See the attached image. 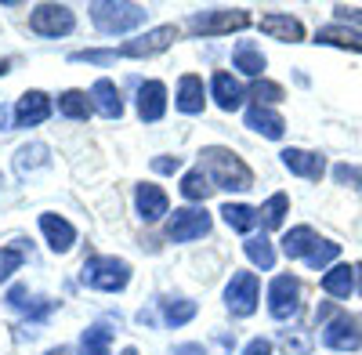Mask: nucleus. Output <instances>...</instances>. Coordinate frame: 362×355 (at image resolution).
Returning a JSON list of instances; mask_svg holds the SVG:
<instances>
[{
  "label": "nucleus",
  "mask_w": 362,
  "mask_h": 355,
  "mask_svg": "<svg viewBox=\"0 0 362 355\" xmlns=\"http://www.w3.org/2000/svg\"><path fill=\"white\" fill-rule=\"evenodd\" d=\"M170 355H206V348H203V344H196V341H185V344H174V348H170Z\"/></svg>",
  "instance_id": "42"
},
{
  "label": "nucleus",
  "mask_w": 362,
  "mask_h": 355,
  "mask_svg": "<svg viewBox=\"0 0 362 355\" xmlns=\"http://www.w3.org/2000/svg\"><path fill=\"white\" fill-rule=\"evenodd\" d=\"M254 18L247 8H210V11H196L189 18V29L196 37H225V33H239L247 29Z\"/></svg>",
  "instance_id": "4"
},
{
  "label": "nucleus",
  "mask_w": 362,
  "mask_h": 355,
  "mask_svg": "<svg viewBox=\"0 0 362 355\" xmlns=\"http://www.w3.org/2000/svg\"><path fill=\"white\" fill-rule=\"evenodd\" d=\"M257 301H261V279H257V272H232V279L225 286V308L235 319H247V315L257 312Z\"/></svg>",
  "instance_id": "6"
},
{
  "label": "nucleus",
  "mask_w": 362,
  "mask_h": 355,
  "mask_svg": "<svg viewBox=\"0 0 362 355\" xmlns=\"http://www.w3.org/2000/svg\"><path fill=\"white\" fill-rule=\"evenodd\" d=\"M319 330H322V344L329 351H358L362 348V315L358 312H337Z\"/></svg>",
  "instance_id": "5"
},
{
  "label": "nucleus",
  "mask_w": 362,
  "mask_h": 355,
  "mask_svg": "<svg viewBox=\"0 0 362 355\" xmlns=\"http://www.w3.org/2000/svg\"><path fill=\"white\" fill-rule=\"evenodd\" d=\"M283 344H286V351H293V355H308V348H312L308 337H290V334L283 337Z\"/></svg>",
  "instance_id": "41"
},
{
  "label": "nucleus",
  "mask_w": 362,
  "mask_h": 355,
  "mask_svg": "<svg viewBox=\"0 0 362 355\" xmlns=\"http://www.w3.org/2000/svg\"><path fill=\"white\" fill-rule=\"evenodd\" d=\"M337 254H341V243H334V240H319V247L305 257V264H308L312 272H326V269H334Z\"/></svg>",
  "instance_id": "33"
},
{
  "label": "nucleus",
  "mask_w": 362,
  "mask_h": 355,
  "mask_svg": "<svg viewBox=\"0 0 362 355\" xmlns=\"http://www.w3.org/2000/svg\"><path fill=\"white\" fill-rule=\"evenodd\" d=\"M199 167L206 170L210 182H214V189H225V192L254 189V170L232 149H225V145H206V149L199 153Z\"/></svg>",
  "instance_id": "1"
},
{
  "label": "nucleus",
  "mask_w": 362,
  "mask_h": 355,
  "mask_svg": "<svg viewBox=\"0 0 362 355\" xmlns=\"http://www.w3.org/2000/svg\"><path fill=\"white\" fill-rule=\"evenodd\" d=\"M210 232V214L203 206H181L167 218V240L170 243H192V240H203Z\"/></svg>",
  "instance_id": "9"
},
{
  "label": "nucleus",
  "mask_w": 362,
  "mask_h": 355,
  "mask_svg": "<svg viewBox=\"0 0 362 355\" xmlns=\"http://www.w3.org/2000/svg\"><path fill=\"white\" fill-rule=\"evenodd\" d=\"M290 214V196L286 192H272L261 206V228H279L283 218Z\"/></svg>",
  "instance_id": "31"
},
{
  "label": "nucleus",
  "mask_w": 362,
  "mask_h": 355,
  "mask_svg": "<svg viewBox=\"0 0 362 355\" xmlns=\"http://www.w3.org/2000/svg\"><path fill=\"white\" fill-rule=\"evenodd\" d=\"M51 98L44 95V91H25L22 98H18V105H15V127H22V131H29V127H40L47 116H51Z\"/></svg>",
  "instance_id": "14"
},
{
  "label": "nucleus",
  "mask_w": 362,
  "mask_h": 355,
  "mask_svg": "<svg viewBox=\"0 0 362 355\" xmlns=\"http://www.w3.org/2000/svg\"><path fill=\"white\" fill-rule=\"evenodd\" d=\"M334 178H337L341 185H351V189H355V185L362 182V170H358V167H348V163H341V167H334Z\"/></svg>",
  "instance_id": "37"
},
{
  "label": "nucleus",
  "mask_w": 362,
  "mask_h": 355,
  "mask_svg": "<svg viewBox=\"0 0 362 355\" xmlns=\"http://www.w3.org/2000/svg\"><path fill=\"white\" fill-rule=\"evenodd\" d=\"M239 355H272V341L268 337H254V341L243 344V351H239Z\"/></svg>",
  "instance_id": "38"
},
{
  "label": "nucleus",
  "mask_w": 362,
  "mask_h": 355,
  "mask_svg": "<svg viewBox=\"0 0 362 355\" xmlns=\"http://www.w3.org/2000/svg\"><path fill=\"white\" fill-rule=\"evenodd\" d=\"M243 250H247V257L257 264L261 272H272V264H276V247L268 243L264 232H261V235H250V240L243 243Z\"/></svg>",
  "instance_id": "30"
},
{
  "label": "nucleus",
  "mask_w": 362,
  "mask_h": 355,
  "mask_svg": "<svg viewBox=\"0 0 362 355\" xmlns=\"http://www.w3.org/2000/svg\"><path fill=\"white\" fill-rule=\"evenodd\" d=\"M0 131H8V105H0Z\"/></svg>",
  "instance_id": "43"
},
{
  "label": "nucleus",
  "mask_w": 362,
  "mask_h": 355,
  "mask_svg": "<svg viewBox=\"0 0 362 355\" xmlns=\"http://www.w3.org/2000/svg\"><path fill=\"white\" fill-rule=\"evenodd\" d=\"M247 98H254L257 105L283 102V87H279V83H272V80H254V87L247 91Z\"/></svg>",
  "instance_id": "35"
},
{
  "label": "nucleus",
  "mask_w": 362,
  "mask_h": 355,
  "mask_svg": "<svg viewBox=\"0 0 362 355\" xmlns=\"http://www.w3.org/2000/svg\"><path fill=\"white\" fill-rule=\"evenodd\" d=\"M264 66H268V58L261 54L257 44H250V40L235 44V51H232V69L235 73H243L250 80H264Z\"/></svg>",
  "instance_id": "23"
},
{
  "label": "nucleus",
  "mask_w": 362,
  "mask_h": 355,
  "mask_svg": "<svg viewBox=\"0 0 362 355\" xmlns=\"http://www.w3.org/2000/svg\"><path fill=\"white\" fill-rule=\"evenodd\" d=\"M257 29H261L264 37L283 40V44H300V40H305V22L293 18V15H286V11H268V15H261Z\"/></svg>",
  "instance_id": "12"
},
{
  "label": "nucleus",
  "mask_w": 362,
  "mask_h": 355,
  "mask_svg": "<svg viewBox=\"0 0 362 355\" xmlns=\"http://www.w3.org/2000/svg\"><path fill=\"white\" fill-rule=\"evenodd\" d=\"M47 355H73V351H69V348H51Z\"/></svg>",
  "instance_id": "45"
},
{
  "label": "nucleus",
  "mask_w": 362,
  "mask_h": 355,
  "mask_svg": "<svg viewBox=\"0 0 362 355\" xmlns=\"http://www.w3.org/2000/svg\"><path fill=\"white\" fill-rule=\"evenodd\" d=\"M315 44H326V47H344V51H362V29L355 25H344V22H329L315 33Z\"/></svg>",
  "instance_id": "24"
},
{
  "label": "nucleus",
  "mask_w": 362,
  "mask_h": 355,
  "mask_svg": "<svg viewBox=\"0 0 362 355\" xmlns=\"http://www.w3.org/2000/svg\"><path fill=\"white\" fill-rule=\"evenodd\" d=\"M218 214L225 218V225H228L232 232H243V235L261 221V211H254V206H247V203H225Z\"/></svg>",
  "instance_id": "26"
},
{
  "label": "nucleus",
  "mask_w": 362,
  "mask_h": 355,
  "mask_svg": "<svg viewBox=\"0 0 362 355\" xmlns=\"http://www.w3.org/2000/svg\"><path fill=\"white\" fill-rule=\"evenodd\" d=\"M119 355H138V348H124V351H119Z\"/></svg>",
  "instance_id": "46"
},
{
  "label": "nucleus",
  "mask_w": 362,
  "mask_h": 355,
  "mask_svg": "<svg viewBox=\"0 0 362 355\" xmlns=\"http://www.w3.org/2000/svg\"><path fill=\"white\" fill-rule=\"evenodd\" d=\"M181 196H185L189 203H203L210 192H214V182L206 178V170L203 167H192V170H185V178H181Z\"/></svg>",
  "instance_id": "27"
},
{
  "label": "nucleus",
  "mask_w": 362,
  "mask_h": 355,
  "mask_svg": "<svg viewBox=\"0 0 362 355\" xmlns=\"http://www.w3.org/2000/svg\"><path fill=\"white\" fill-rule=\"evenodd\" d=\"M58 112L66 116V120H87L90 112H95V102H90V91H62L58 95Z\"/></svg>",
  "instance_id": "25"
},
{
  "label": "nucleus",
  "mask_w": 362,
  "mask_h": 355,
  "mask_svg": "<svg viewBox=\"0 0 362 355\" xmlns=\"http://www.w3.org/2000/svg\"><path fill=\"white\" fill-rule=\"evenodd\" d=\"M25 261V250L22 247H0V283H8Z\"/></svg>",
  "instance_id": "34"
},
{
  "label": "nucleus",
  "mask_w": 362,
  "mask_h": 355,
  "mask_svg": "<svg viewBox=\"0 0 362 355\" xmlns=\"http://www.w3.org/2000/svg\"><path fill=\"white\" fill-rule=\"evenodd\" d=\"M210 98L218 102V109H225V112H232V109H239L243 105V98H247V87L239 83L232 73H214L210 76Z\"/></svg>",
  "instance_id": "17"
},
{
  "label": "nucleus",
  "mask_w": 362,
  "mask_h": 355,
  "mask_svg": "<svg viewBox=\"0 0 362 355\" xmlns=\"http://www.w3.org/2000/svg\"><path fill=\"white\" fill-rule=\"evenodd\" d=\"M160 312H163V322L167 327H185V322L196 315V301H189V298H167V301H160Z\"/></svg>",
  "instance_id": "29"
},
{
  "label": "nucleus",
  "mask_w": 362,
  "mask_h": 355,
  "mask_svg": "<svg viewBox=\"0 0 362 355\" xmlns=\"http://www.w3.org/2000/svg\"><path fill=\"white\" fill-rule=\"evenodd\" d=\"M37 167H47V145H40V141L22 145V149L15 153V170L25 178L29 170H37Z\"/></svg>",
  "instance_id": "32"
},
{
  "label": "nucleus",
  "mask_w": 362,
  "mask_h": 355,
  "mask_svg": "<svg viewBox=\"0 0 362 355\" xmlns=\"http://www.w3.org/2000/svg\"><path fill=\"white\" fill-rule=\"evenodd\" d=\"M87 11H90V22L98 25V33H105V37L131 33V29L145 25V18H148V11L141 4H131V0H95Z\"/></svg>",
  "instance_id": "2"
},
{
  "label": "nucleus",
  "mask_w": 362,
  "mask_h": 355,
  "mask_svg": "<svg viewBox=\"0 0 362 355\" xmlns=\"http://www.w3.org/2000/svg\"><path fill=\"white\" fill-rule=\"evenodd\" d=\"M334 11H337V22H344V25H362V8H344V4H337Z\"/></svg>",
  "instance_id": "39"
},
{
  "label": "nucleus",
  "mask_w": 362,
  "mask_h": 355,
  "mask_svg": "<svg viewBox=\"0 0 362 355\" xmlns=\"http://www.w3.org/2000/svg\"><path fill=\"white\" fill-rule=\"evenodd\" d=\"M80 351H83V355H109V351H112V330L102 327V322L87 327V330L80 334Z\"/></svg>",
  "instance_id": "28"
},
{
  "label": "nucleus",
  "mask_w": 362,
  "mask_h": 355,
  "mask_svg": "<svg viewBox=\"0 0 362 355\" xmlns=\"http://www.w3.org/2000/svg\"><path fill=\"white\" fill-rule=\"evenodd\" d=\"M90 102H95V112H102L105 120H119L124 116V98H119V87L109 76L90 83Z\"/></svg>",
  "instance_id": "21"
},
{
  "label": "nucleus",
  "mask_w": 362,
  "mask_h": 355,
  "mask_svg": "<svg viewBox=\"0 0 362 355\" xmlns=\"http://www.w3.org/2000/svg\"><path fill=\"white\" fill-rule=\"evenodd\" d=\"M153 170L156 174H174V170H181V156H160V160H153Z\"/></svg>",
  "instance_id": "40"
},
{
  "label": "nucleus",
  "mask_w": 362,
  "mask_h": 355,
  "mask_svg": "<svg viewBox=\"0 0 362 355\" xmlns=\"http://www.w3.org/2000/svg\"><path fill=\"white\" fill-rule=\"evenodd\" d=\"M134 211H138V218H141L145 225H153V221H163V218L170 214V199H167V192H163L160 185L141 182V185L134 189Z\"/></svg>",
  "instance_id": "11"
},
{
  "label": "nucleus",
  "mask_w": 362,
  "mask_h": 355,
  "mask_svg": "<svg viewBox=\"0 0 362 355\" xmlns=\"http://www.w3.org/2000/svg\"><path fill=\"white\" fill-rule=\"evenodd\" d=\"M174 105H177V112H185V116L203 112V105H206L203 76H196V73H185V76H181V80H177V91H174Z\"/></svg>",
  "instance_id": "16"
},
{
  "label": "nucleus",
  "mask_w": 362,
  "mask_h": 355,
  "mask_svg": "<svg viewBox=\"0 0 362 355\" xmlns=\"http://www.w3.org/2000/svg\"><path fill=\"white\" fill-rule=\"evenodd\" d=\"M283 247V254L290 257V261H305L315 247H319V232L312 228V225H293V228H286L283 232V240H279Z\"/></svg>",
  "instance_id": "20"
},
{
  "label": "nucleus",
  "mask_w": 362,
  "mask_h": 355,
  "mask_svg": "<svg viewBox=\"0 0 362 355\" xmlns=\"http://www.w3.org/2000/svg\"><path fill=\"white\" fill-rule=\"evenodd\" d=\"M279 160H283V167L290 170V174H297V178H305V182H319V178L326 174V156L322 153H308V149H283L279 153Z\"/></svg>",
  "instance_id": "13"
},
{
  "label": "nucleus",
  "mask_w": 362,
  "mask_h": 355,
  "mask_svg": "<svg viewBox=\"0 0 362 355\" xmlns=\"http://www.w3.org/2000/svg\"><path fill=\"white\" fill-rule=\"evenodd\" d=\"M11 73V58H0V76H8Z\"/></svg>",
  "instance_id": "44"
},
{
  "label": "nucleus",
  "mask_w": 362,
  "mask_h": 355,
  "mask_svg": "<svg viewBox=\"0 0 362 355\" xmlns=\"http://www.w3.org/2000/svg\"><path fill=\"white\" fill-rule=\"evenodd\" d=\"M174 40H177V25H156V29H148V33L127 40L124 47H116V54L119 58H153V54L167 51Z\"/></svg>",
  "instance_id": "10"
},
{
  "label": "nucleus",
  "mask_w": 362,
  "mask_h": 355,
  "mask_svg": "<svg viewBox=\"0 0 362 355\" xmlns=\"http://www.w3.org/2000/svg\"><path fill=\"white\" fill-rule=\"evenodd\" d=\"M355 283H358V269H355V264H334V269H326L322 279H319L322 293H329V298H337V301L351 298Z\"/></svg>",
  "instance_id": "19"
},
{
  "label": "nucleus",
  "mask_w": 362,
  "mask_h": 355,
  "mask_svg": "<svg viewBox=\"0 0 362 355\" xmlns=\"http://www.w3.org/2000/svg\"><path fill=\"white\" fill-rule=\"evenodd\" d=\"M116 47L112 51H76L73 54V62H90V66H109V62H116Z\"/></svg>",
  "instance_id": "36"
},
{
  "label": "nucleus",
  "mask_w": 362,
  "mask_h": 355,
  "mask_svg": "<svg viewBox=\"0 0 362 355\" xmlns=\"http://www.w3.org/2000/svg\"><path fill=\"white\" fill-rule=\"evenodd\" d=\"M29 29L37 37H69L76 29V15L69 4H37L29 11Z\"/></svg>",
  "instance_id": "7"
},
{
  "label": "nucleus",
  "mask_w": 362,
  "mask_h": 355,
  "mask_svg": "<svg viewBox=\"0 0 362 355\" xmlns=\"http://www.w3.org/2000/svg\"><path fill=\"white\" fill-rule=\"evenodd\" d=\"M297 312H300V279L290 276V272H283V276H276V279L268 283V315L286 322Z\"/></svg>",
  "instance_id": "8"
},
{
  "label": "nucleus",
  "mask_w": 362,
  "mask_h": 355,
  "mask_svg": "<svg viewBox=\"0 0 362 355\" xmlns=\"http://www.w3.org/2000/svg\"><path fill=\"white\" fill-rule=\"evenodd\" d=\"M40 232L54 254H69L76 243V228L62 218V214H40Z\"/></svg>",
  "instance_id": "18"
},
{
  "label": "nucleus",
  "mask_w": 362,
  "mask_h": 355,
  "mask_svg": "<svg viewBox=\"0 0 362 355\" xmlns=\"http://www.w3.org/2000/svg\"><path fill=\"white\" fill-rule=\"evenodd\" d=\"M247 127L250 131H257V134H264V138H272V141H279L283 134H286V120L272 109V105H250L247 109Z\"/></svg>",
  "instance_id": "22"
},
{
  "label": "nucleus",
  "mask_w": 362,
  "mask_h": 355,
  "mask_svg": "<svg viewBox=\"0 0 362 355\" xmlns=\"http://www.w3.org/2000/svg\"><path fill=\"white\" fill-rule=\"evenodd\" d=\"M163 112H167V83L163 80H145L138 87V116H141V124L163 120Z\"/></svg>",
  "instance_id": "15"
},
{
  "label": "nucleus",
  "mask_w": 362,
  "mask_h": 355,
  "mask_svg": "<svg viewBox=\"0 0 362 355\" xmlns=\"http://www.w3.org/2000/svg\"><path fill=\"white\" fill-rule=\"evenodd\" d=\"M80 279H83L90 290H102V293H119V290H127V283H131V264H127L124 257L98 254V257L83 261V272H80Z\"/></svg>",
  "instance_id": "3"
}]
</instances>
